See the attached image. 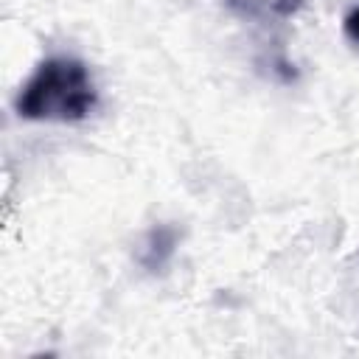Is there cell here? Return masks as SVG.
<instances>
[{"instance_id": "1", "label": "cell", "mask_w": 359, "mask_h": 359, "mask_svg": "<svg viewBox=\"0 0 359 359\" xmlns=\"http://www.w3.org/2000/svg\"><path fill=\"white\" fill-rule=\"evenodd\" d=\"M98 104L95 84L84 62L73 56H50L36 65L31 79L20 87L14 109L25 121H84Z\"/></svg>"}, {"instance_id": "2", "label": "cell", "mask_w": 359, "mask_h": 359, "mask_svg": "<svg viewBox=\"0 0 359 359\" xmlns=\"http://www.w3.org/2000/svg\"><path fill=\"white\" fill-rule=\"evenodd\" d=\"M177 241H180V233L171 227V224H157L146 233L140 250H137V261L143 269L149 272H160L177 252Z\"/></svg>"}, {"instance_id": "3", "label": "cell", "mask_w": 359, "mask_h": 359, "mask_svg": "<svg viewBox=\"0 0 359 359\" xmlns=\"http://www.w3.org/2000/svg\"><path fill=\"white\" fill-rule=\"evenodd\" d=\"M342 31H345V36H348L351 42L359 45V6H353V8L345 14V20H342Z\"/></svg>"}, {"instance_id": "4", "label": "cell", "mask_w": 359, "mask_h": 359, "mask_svg": "<svg viewBox=\"0 0 359 359\" xmlns=\"http://www.w3.org/2000/svg\"><path fill=\"white\" fill-rule=\"evenodd\" d=\"M303 3H306V0H272V8H275L280 17H289V14H294Z\"/></svg>"}]
</instances>
